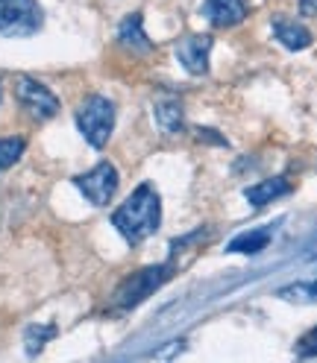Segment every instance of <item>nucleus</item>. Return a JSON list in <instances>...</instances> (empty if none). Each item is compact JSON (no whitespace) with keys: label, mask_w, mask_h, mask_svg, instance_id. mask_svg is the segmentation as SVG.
<instances>
[{"label":"nucleus","mask_w":317,"mask_h":363,"mask_svg":"<svg viewBox=\"0 0 317 363\" xmlns=\"http://www.w3.org/2000/svg\"><path fill=\"white\" fill-rule=\"evenodd\" d=\"M158 223H162V199H158V194L150 182L135 188L127 196L124 206L115 208V214H112V225H115L121 232V238L132 246L147 240L150 235H156Z\"/></svg>","instance_id":"1"},{"label":"nucleus","mask_w":317,"mask_h":363,"mask_svg":"<svg viewBox=\"0 0 317 363\" xmlns=\"http://www.w3.org/2000/svg\"><path fill=\"white\" fill-rule=\"evenodd\" d=\"M77 126L88 144L95 150H103L109 144L112 129H115V103L100 94L85 97L82 106L77 108Z\"/></svg>","instance_id":"2"},{"label":"nucleus","mask_w":317,"mask_h":363,"mask_svg":"<svg viewBox=\"0 0 317 363\" xmlns=\"http://www.w3.org/2000/svg\"><path fill=\"white\" fill-rule=\"evenodd\" d=\"M44 12L38 0H0V35L30 38L41 30Z\"/></svg>","instance_id":"3"},{"label":"nucleus","mask_w":317,"mask_h":363,"mask_svg":"<svg viewBox=\"0 0 317 363\" xmlns=\"http://www.w3.org/2000/svg\"><path fill=\"white\" fill-rule=\"evenodd\" d=\"M168 276H171V267H168V264L139 269L135 276H129V279L118 287V293H115L118 308H135V305H141L147 296H153V293L168 281Z\"/></svg>","instance_id":"4"},{"label":"nucleus","mask_w":317,"mask_h":363,"mask_svg":"<svg viewBox=\"0 0 317 363\" xmlns=\"http://www.w3.org/2000/svg\"><path fill=\"white\" fill-rule=\"evenodd\" d=\"M118 170H115V164H109V162H100L97 167H92L88 173H80V176H74V185L80 188V194L92 202V206H97V208H103V206H109V199L115 196V191H118Z\"/></svg>","instance_id":"5"},{"label":"nucleus","mask_w":317,"mask_h":363,"mask_svg":"<svg viewBox=\"0 0 317 363\" xmlns=\"http://www.w3.org/2000/svg\"><path fill=\"white\" fill-rule=\"evenodd\" d=\"M15 97H18V103L24 106L33 118H38V121H50V118L59 115V97L53 94L48 85H41V82L33 79V77H18V82H15Z\"/></svg>","instance_id":"6"},{"label":"nucleus","mask_w":317,"mask_h":363,"mask_svg":"<svg viewBox=\"0 0 317 363\" xmlns=\"http://www.w3.org/2000/svg\"><path fill=\"white\" fill-rule=\"evenodd\" d=\"M212 35H186L176 41V59L191 77H203L209 71Z\"/></svg>","instance_id":"7"},{"label":"nucleus","mask_w":317,"mask_h":363,"mask_svg":"<svg viewBox=\"0 0 317 363\" xmlns=\"http://www.w3.org/2000/svg\"><path fill=\"white\" fill-rule=\"evenodd\" d=\"M203 18L217 30L238 27L247 18V0H206L203 4Z\"/></svg>","instance_id":"8"},{"label":"nucleus","mask_w":317,"mask_h":363,"mask_svg":"<svg viewBox=\"0 0 317 363\" xmlns=\"http://www.w3.org/2000/svg\"><path fill=\"white\" fill-rule=\"evenodd\" d=\"M153 118L158 123V129L168 132V135H179L186 129V108H183V100L173 97V94H165L153 103Z\"/></svg>","instance_id":"9"},{"label":"nucleus","mask_w":317,"mask_h":363,"mask_svg":"<svg viewBox=\"0 0 317 363\" xmlns=\"http://www.w3.org/2000/svg\"><path fill=\"white\" fill-rule=\"evenodd\" d=\"M118 41L124 44L127 50H132V53H150V50H153V41H150L147 33H144V21H141L139 12H132V15H127V18L121 21Z\"/></svg>","instance_id":"10"},{"label":"nucleus","mask_w":317,"mask_h":363,"mask_svg":"<svg viewBox=\"0 0 317 363\" xmlns=\"http://www.w3.org/2000/svg\"><path fill=\"white\" fill-rule=\"evenodd\" d=\"M274 38L282 44L285 50H306L308 44H311V33L303 27V24H297V21H291V18H274Z\"/></svg>","instance_id":"11"},{"label":"nucleus","mask_w":317,"mask_h":363,"mask_svg":"<svg viewBox=\"0 0 317 363\" xmlns=\"http://www.w3.org/2000/svg\"><path fill=\"white\" fill-rule=\"evenodd\" d=\"M288 191H291L288 179H285V176H274V179H262V182H256V185L244 188V199L250 202V206L262 208V206H267V202L285 196Z\"/></svg>","instance_id":"12"},{"label":"nucleus","mask_w":317,"mask_h":363,"mask_svg":"<svg viewBox=\"0 0 317 363\" xmlns=\"http://www.w3.org/2000/svg\"><path fill=\"white\" fill-rule=\"evenodd\" d=\"M274 240V225H262V229H250L241 232L230 240L226 252H241V255H259L262 249H267V243Z\"/></svg>","instance_id":"13"},{"label":"nucleus","mask_w":317,"mask_h":363,"mask_svg":"<svg viewBox=\"0 0 317 363\" xmlns=\"http://www.w3.org/2000/svg\"><path fill=\"white\" fill-rule=\"evenodd\" d=\"M276 296L282 302H294V305H317V279L285 284V287L276 290Z\"/></svg>","instance_id":"14"},{"label":"nucleus","mask_w":317,"mask_h":363,"mask_svg":"<svg viewBox=\"0 0 317 363\" xmlns=\"http://www.w3.org/2000/svg\"><path fill=\"white\" fill-rule=\"evenodd\" d=\"M24 150H27L24 138H0V170H9L12 164H18Z\"/></svg>","instance_id":"15"},{"label":"nucleus","mask_w":317,"mask_h":363,"mask_svg":"<svg viewBox=\"0 0 317 363\" xmlns=\"http://www.w3.org/2000/svg\"><path fill=\"white\" fill-rule=\"evenodd\" d=\"M50 337H56V325H30L24 340H27V354H38Z\"/></svg>","instance_id":"16"},{"label":"nucleus","mask_w":317,"mask_h":363,"mask_svg":"<svg viewBox=\"0 0 317 363\" xmlns=\"http://www.w3.org/2000/svg\"><path fill=\"white\" fill-rule=\"evenodd\" d=\"M297 354H300V357H314V354H317V328H311V331L300 340Z\"/></svg>","instance_id":"17"},{"label":"nucleus","mask_w":317,"mask_h":363,"mask_svg":"<svg viewBox=\"0 0 317 363\" xmlns=\"http://www.w3.org/2000/svg\"><path fill=\"white\" fill-rule=\"evenodd\" d=\"M197 138H200V141H212V144H220V147H226V141H223V138H217V135H215V129H197Z\"/></svg>","instance_id":"18"},{"label":"nucleus","mask_w":317,"mask_h":363,"mask_svg":"<svg viewBox=\"0 0 317 363\" xmlns=\"http://www.w3.org/2000/svg\"><path fill=\"white\" fill-rule=\"evenodd\" d=\"M300 15L303 18H317V0H300Z\"/></svg>","instance_id":"19"}]
</instances>
